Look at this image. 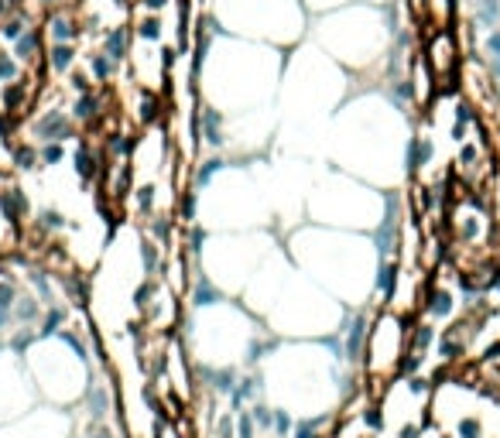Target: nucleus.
Masks as SVG:
<instances>
[{
  "mask_svg": "<svg viewBox=\"0 0 500 438\" xmlns=\"http://www.w3.org/2000/svg\"><path fill=\"white\" fill-rule=\"evenodd\" d=\"M285 48L264 41L237 39L220 31L212 14L203 18L193 48V82L203 103L220 107L227 116L271 110L285 76Z\"/></svg>",
  "mask_w": 500,
  "mask_h": 438,
  "instance_id": "1",
  "label": "nucleus"
},
{
  "mask_svg": "<svg viewBox=\"0 0 500 438\" xmlns=\"http://www.w3.org/2000/svg\"><path fill=\"white\" fill-rule=\"evenodd\" d=\"M401 4V0H398ZM398 4H370L353 0L326 14H315L308 24V39L315 41L329 58H336L347 73H370L387 65L394 39L404 28L398 24Z\"/></svg>",
  "mask_w": 500,
  "mask_h": 438,
  "instance_id": "2",
  "label": "nucleus"
},
{
  "mask_svg": "<svg viewBox=\"0 0 500 438\" xmlns=\"http://www.w3.org/2000/svg\"><path fill=\"white\" fill-rule=\"evenodd\" d=\"M210 14L220 31L264 41L285 52L308 39L312 24V14L302 0H210Z\"/></svg>",
  "mask_w": 500,
  "mask_h": 438,
  "instance_id": "3",
  "label": "nucleus"
},
{
  "mask_svg": "<svg viewBox=\"0 0 500 438\" xmlns=\"http://www.w3.org/2000/svg\"><path fill=\"white\" fill-rule=\"evenodd\" d=\"M404 349H408V329L404 319L394 312H384L377 322H370V336H366V370L370 374H398Z\"/></svg>",
  "mask_w": 500,
  "mask_h": 438,
  "instance_id": "4",
  "label": "nucleus"
},
{
  "mask_svg": "<svg viewBox=\"0 0 500 438\" xmlns=\"http://www.w3.org/2000/svg\"><path fill=\"white\" fill-rule=\"evenodd\" d=\"M422 58H425V65L432 69L435 82L443 86L445 79L460 73V45H456V35H453L449 28H435L432 39L425 41Z\"/></svg>",
  "mask_w": 500,
  "mask_h": 438,
  "instance_id": "5",
  "label": "nucleus"
},
{
  "mask_svg": "<svg viewBox=\"0 0 500 438\" xmlns=\"http://www.w3.org/2000/svg\"><path fill=\"white\" fill-rule=\"evenodd\" d=\"M28 131H31V141H35V144H48V141L69 144V141H79L76 137L79 124L73 120L69 107H45V110H39V114L31 116Z\"/></svg>",
  "mask_w": 500,
  "mask_h": 438,
  "instance_id": "6",
  "label": "nucleus"
},
{
  "mask_svg": "<svg viewBox=\"0 0 500 438\" xmlns=\"http://www.w3.org/2000/svg\"><path fill=\"white\" fill-rule=\"evenodd\" d=\"M41 31H45V41L79 45L82 35H86V21L79 18L76 7H52V11L41 14Z\"/></svg>",
  "mask_w": 500,
  "mask_h": 438,
  "instance_id": "7",
  "label": "nucleus"
},
{
  "mask_svg": "<svg viewBox=\"0 0 500 438\" xmlns=\"http://www.w3.org/2000/svg\"><path fill=\"white\" fill-rule=\"evenodd\" d=\"M343 363L349 366H360L366 353V336H370V319L366 312H349L343 319Z\"/></svg>",
  "mask_w": 500,
  "mask_h": 438,
  "instance_id": "8",
  "label": "nucleus"
},
{
  "mask_svg": "<svg viewBox=\"0 0 500 438\" xmlns=\"http://www.w3.org/2000/svg\"><path fill=\"white\" fill-rule=\"evenodd\" d=\"M73 172L82 182V189H90L107 172V154H103V148H97L93 141H79L76 151H73Z\"/></svg>",
  "mask_w": 500,
  "mask_h": 438,
  "instance_id": "9",
  "label": "nucleus"
},
{
  "mask_svg": "<svg viewBox=\"0 0 500 438\" xmlns=\"http://www.w3.org/2000/svg\"><path fill=\"white\" fill-rule=\"evenodd\" d=\"M76 65H79V45H69V41H48V45H45L41 76L65 79Z\"/></svg>",
  "mask_w": 500,
  "mask_h": 438,
  "instance_id": "10",
  "label": "nucleus"
},
{
  "mask_svg": "<svg viewBox=\"0 0 500 438\" xmlns=\"http://www.w3.org/2000/svg\"><path fill=\"white\" fill-rule=\"evenodd\" d=\"M134 28L131 24H110V28H103V35H99V48L107 52V56L114 58L116 65H124L127 58L134 56Z\"/></svg>",
  "mask_w": 500,
  "mask_h": 438,
  "instance_id": "11",
  "label": "nucleus"
},
{
  "mask_svg": "<svg viewBox=\"0 0 500 438\" xmlns=\"http://www.w3.org/2000/svg\"><path fill=\"white\" fill-rule=\"evenodd\" d=\"M69 114H73V120H76L79 127L93 131L99 120H103V86L90 90V93H76V96H73V103H69Z\"/></svg>",
  "mask_w": 500,
  "mask_h": 438,
  "instance_id": "12",
  "label": "nucleus"
},
{
  "mask_svg": "<svg viewBox=\"0 0 500 438\" xmlns=\"http://www.w3.org/2000/svg\"><path fill=\"white\" fill-rule=\"evenodd\" d=\"M422 312H425V319H432V322L453 319V312H456V295H453L449 288H428L422 295Z\"/></svg>",
  "mask_w": 500,
  "mask_h": 438,
  "instance_id": "13",
  "label": "nucleus"
},
{
  "mask_svg": "<svg viewBox=\"0 0 500 438\" xmlns=\"http://www.w3.org/2000/svg\"><path fill=\"white\" fill-rule=\"evenodd\" d=\"M199 377L212 394H223V398H230L237 381H240L233 366H210V363H199Z\"/></svg>",
  "mask_w": 500,
  "mask_h": 438,
  "instance_id": "14",
  "label": "nucleus"
},
{
  "mask_svg": "<svg viewBox=\"0 0 500 438\" xmlns=\"http://www.w3.org/2000/svg\"><path fill=\"white\" fill-rule=\"evenodd\" d=\"M0 206H4L7 216H11L14 223H21V227H24V219L31 216V202H28V195L21 192L18 182H4V185H0Z\"/></svg>",
  "mask_w": 500,
  "mask_h": 438,
  "instance_id": "15",
  "label": "nucleus"
},
{
  "mask_svg": "<svg viewBox=\"0 0 500 438\" xmlns=\"http://www.w3.org/2000/svg\"><path fill=\"white\" fill-rule=\"evenodd\" d=\"M398 281H401V264H398L394 257H387V261H377L374 288L381 291V298H384L387 305H391V302H394V295H398Z\"/></svg>",
  "mask_w": 500,
  "mask_h": 438,
  "instance_id": "16",
  "label": "nucleus"
},
{
  "mask_svg": "<svg viewBox=\"0 0 500 438\" xmlns=\"http://www.w3.org/2000/svg\"><path fill=\"white\" fill-rule=\"evenodd\" d=\"M189 302H193V308H210V305H220L223 302V291H220V285L212 281L210 274H195L193 281V291H189Z\"/></svg>",
  "mask_w": 500,
  "mask_h": 438,
  "instance_id": "17",
  "label": "nucleus"
},
{
  "mask_svg": "<svg viewBox=\"0 0 500 438\" xmlns=\"http://www.w3.org/2000/svg\"><path fill=\"white\" fill-rule=\"evenodd\" d=\"M116 69H120V65H116L114 58L107 56L103 48H97V52H90V56H86V73L93 76V82H97V86H107V82H114Z\"/></svg>",
  "mask_w": 500,
  "mask_h": 438,
  "instance_id": "18",
  "label": "nucleus"
},
{
  "mask_svg": "<svg viewBox=\"0 0 500 438\" xmlns=\"http://www.w3.org/2000/svg\"><path fill=\"white\" fill-rule=\"evenodd\" d=\"M24 278H28V285L39 291V298L45 305H52L56 302V281H52V271L41 264H24Z\"/></svg>",
  "mask_w": 500,
  "mask_h": 438,
  "instance_id": "19",
  "label": "nucleus"
},
{
  "mask_svg": "<svg viewBox=\"0 0 500 438\" xmlns=\"http://www.w3.org/2000/svg\"><path fill=\"white\" fill-rule=\"evenodd\" d=\"M21 295V285L18 278H0V332L4 329H11L14 322V302H18Z\"/></svg>",
  "mask_w": 500,
  "mask_h": 438,
  "instance_id": "20",
  "label": "nucleus"
},
{
  "mask_svg": "<svg viewBox=\"0 0 500 438\" xmlns=\"http://www.w3.org/2000/svg\"><path fill=\"white\" fill-rule=\"evenodd\" d=\"M261 391H264V377H261V374H244V377L237 381V387H233V394H230L233 411H240L244 404H250V400L257 398Z\"/></svg>",
  "mask_w": 500,
  "mask_h": 438,
  "instance_id": "21",
  "label": "nucleus"
},
{
  "mask_svg": "<svg viewBox=\"0 0 500 438\" xmlns=\"http://www.w3.org/2000/svg\"><path fill=\"white\" fill-rule=\"evenodd\" d=\"M432 343H439V329L432 319H425V322H415L408 329V349H415V353H428Z\"/></svg>",
  "mask_w": 500,
  "mask_h": 438,
  "instance_id": "22",
  "label": "nucleus"
},
{
  "mask_svg": "<svg viewBox=\"0 0 500 438\" xmlns=\"http://www.w3.org/2000/svg\"><path fill=\"white\" fill-rule=\"evenodd\" d=\"M86 408H90L93 421L103 425L107 415H110V387H107V383H90V387H86Z\"/></svg>",
  "mask_w": 500,
  "mask_h": 438,
  "instance_id": "23",
  "label": "nucleus"
},
{
  "mask_svg": "<svg viewBox=\"0 0 500 438\" xmlns=\"http://www.w3.org/2000/svg\"><path fill=\"white\" fill-rule=\"evenodd\" d=\"M11 165L14 172H39L41 168V158H39V144H11Z\"/></svg>",
  "mask_w": 500,
  "mask_h": 438,
  "instance_id": "24",
  "label": "nucleus"
},
{
  "mask_svg": "<svg viewBox=\"0 0 500 438\" xmlns=\"http://www.w3.org/2000/svg\"><path fill=\"white\" fill-rule=\"evenodd\" d=\"M41 298H35V295H28V291H21L18 302H14V322L18 325H35L41 322Z\"/></svg>",
  "mask_w": 500,
  "mask_h": 438,
  "instance_id": "25",
  "label": "nucleus"
},
{
  "mask_svg": "<svg viewBox=\"0 0 500 438\" xmlns=\"http://www.w3.org/2000/svg\"><path fill=\"white\" fill-rule=\"evenodd\" d=\"M329 421H332V415H326V411L323 415H312V418H298L289 438H326Z\"/></svg>",
  "mask_w": 500,
  "mask_h": 438,
  "instance_id": "26",
  "label": "nucleus"
},
{
  "mask_svg": "<svg viewBox=\"0 0 500 438\" xmlns=\"http://www.w3.org/2000/svg\"><path fill=\"white\" fill-rule=\"evenodd\" d=\"M24 73H28V69L21 65V58L14 56L4 41H0V90H4V86H11V82H18Z\"/></svg>",
  "mask_w": 500,
  "mask_h": 438,
  "instance_id": "27",
  "label": "nucleus"
},
{
  "mask_svg": "<svg viewBox=\"0 0 500 438\" xmlns=\"http://www.w3.org/2000/svg\"><path fill=\"white\" fill-rule=\"evenodd\" d=\"M65 315H69V308L58 305V302H52V305H45V312H41V329L39 336L41 339H48V336H58L62 332V325H65Z\"/></svg>",
  "mask_w": 500,
  "mask_h": 438,
  "instance_id": "28",
  "label": "nucleus"
},
{
  "mask_svg": "<svg viewBox=\"0 0 500 438\" xmlns=\"http://www.w3.org/2000/svg\"><path fill=\"white\" fill-rule=\"evenodd\" d=\"M148 236H151L154 244H161V247H168L175 240V216H161V212H154L151 219H148Z\"/></svg>",
  "mask_w": 500,
  "mask_h": 438,
  "instance_id": "29",
  "label": "nucleus"
},
{
  "mask_svg": "<svg viewBox=\"0 0 500 438\" xmlns=\"http://www.w3.org/2000/svg\"><path fill=\"white\" fill-rule=\"evenodd\" d=\"M137 257H141V271H144L148 278H154L158 267H161V244H154L151 236L141 240V244H137Z\"/></svg>",
  "mask_w": 500,
  "mask_h": 438,
  "instance_id": "30",
  "label": "nucleus"
},
{
  "mask_svg": "<svg viewBox=\"0 0 500 438\" xmlns=\"http://www.w3.org/2000/svg\"><path fill=\"white\" fill-rule=\"evenodd\" d=\"M39 229L41 233H62V229H69V219L56 206H45V210H39Z\"/></svg>",
  "mask_w": 500,
  "mask_h": 438,
  "instance_id": "31",
  "label": "nucleus"
},
{
  "mask_svg": "<svg viewBox=\"0 0 500 438\" xmlns=\"http://www.w3.org/2000/svg\"><path fill=\"white\" fill-rule=\"evenodd\" d=\"M161 288H158V281L154 278H148V281H141V285L134 288V295H131V305H134V312H144L148 315V308H151V298L158 295Z\"/></svg>",
  "mask_w": 500,
  "mask_h": 438,
  "instance_id": "32",
  "label": "nucleus"
},
{
  "mask_svg": "<svg viewBox=\"0 0 500 438\" xmlns=\"http://www.w3.org/2000/svg\"><path fill=\"white\" fill-rule=\"evenodd\" d=\"M131 192H134V210L141 216H154V210H158V185H141V189Z\"/></svg>",
  "mask_w": 500,
  "mask_h": 438,
  "instance_id": "33",
  "label": "nucleus"
},
{
  "mask_svg": "<svg viewBox=\"0 0 500 438\" xmlns=\"http://www.w3.org/2000/svg\"><path fill=\"white\" fill-rule=\"evenodd\" d=\"M39 158H41V168H58V165L65 161V144H62V141L39 144Z\"/></svg>",
  "mask_w": 500,
  "mask_h": 438,
  "instance_id": "34",
  "label": "nucleus"
},
{
  "mask_svg": "<svg viewBox=\"0 0 500 438\" xmlns=\"http://www.w3.org/2000/svg\"><path fill=\"white\" fill-rule=\"evenodd\" d=\"M274 349H278V339H254V343L247 346V353H244V363H247V366H257V363L264 360V356H271V353H274Z\"/></svg>",
  "mask_w": 500,
  "mask_h": 438,
  "instance_id": "35",
  "label": "nucleus"
},
{
  "mask_svg": "<svg viewBox=\"0 0 500 438\" xmlns=\"http://www.w3.org/2000/svg\"><path fill=\"white\" fill-rule=\"evenodd\" d=\"M456 438H483V421L477 415H462L456 421Z\"/></svg>",
  "mask_w": 500,
  "mask_h": 438,
  "instance_id": "36",
  "label": "nucleus"
},
{
  "mask_svg": "<svg viewBox=\"0 0 500 438\" xmlns=\"http://www.w3.org/2000/svg\"><path fill=\"white\" fill-rule=\"evenodd\" d=\"M58 339H62V343L69 346L73 353H76L79 363L90 360V346H86V339H82V336H76V332H69V329H62V332H58Z\"/></svg>",
  "mask_w": 500,
  "mask_h": 438,
  "instance_id": "37",
  "label": "nucleus"
},
{
  "mask_svg": "<svg viewBox=\"0 0 500 438\" xmlns=\"http://www.w3.org/2000/svg\"><path fill=\"white\" fill-rule=\"evenodd\" d=\"M364 425L370 428V432H384V425H387V415H384V408L381 404H366L364 408Z\"/></svg>",
  "mask_w": 500,
  "mask_h": 438,
  "instance_id": "38",
  "label": "nucleus"
},
{
  "mask_svg": "<svg viewBox=\"0 0 500 438\" xmlns=\"http://www.w3.org/2000/svg\"><path fill=\"white\" fill-rule=\"evenodd\" d=\"M28 329H31V325H21L18 332H14V336H11V349H14V353H21V356H24V353H28V349H31V343H35V339H41L39 332H28Z\"/></svg>",
  "mask_w": 500,
  "mask_h": 438,
  "instance_id": "39",
  "label": "nucleus"
},
{
  "mask_svg": "<svg viewBox=\"0 0 500 438\" xmlns=\"http://www.w3.org/2000/svg\"><path fill=\"white\" fill-rule=\"evenodd\" d=\"M212 438H237V411H227V415L216 418V425H212Z\"/></svg>",
  "mask_w": 500,
  "mask_h": 438,
  "instance_id": "40",
  "label": "nucleus"
},
{
  "mask_svg": "<svg viewBox=\"0 0 500 438\" xmlns=\"http://www.w3.org/2000/svg\"><path fill=\"white\" fill-rule=\"evenodd\" d=\"M271 428H274V435L278 438H289L291 428H295V418H291L285 408H274V425H271Z\"/></svg>",
  "mask_w": 500,
  "mask_h": 438,
  "instance_id": "41",
  "label": "nucleus"
},
{
  "mask_svg": "<svg viewBox=\"0 0 500 438\" xmlns=\"http://www.w3.org/2000/svg\"><path fill=\"white\" fill-rule=\"evenodd\" d=\"M306 4V11L315 18V14H326V11H336V7H347L353 0H302Z\"/></svg>",
  "mask_w": 500,
  "mask_h": 438,
  "instance_id": "42",
  "label": "nucleus"
},
{
  "mask_svg": "<svg viewBox=\"0 0 500 438\" xmlns=\"http://www.w3.org/2000/svg\"><path fill=\"white\" fill-rule=\"evenodd\" d=\"M257 435V425H254V415L250 411H237V438H254Z\"/></svg>",
  "mask_w": 500,
  "mask_h": 438,
  "instance_id": "43",
  "label": "nucleus"
},
{
  "mask_svg": "<svg viewBox=\"0 0 500 438\" xmlns=\"http://www.w3.org/2000/svg\"><path fill=\"white\" fill-rule=\"evenodd\" d=\"M250 415H254V425H257V428L271 432V425H274V411H271L268 404H254V408H250Z\"/></svg>",
  "mask_w": 500,
  "mask_h": 438,
  "instance_id": "44",
  "label": "nucleus"
},
{
  "mask_svg": "<svg viewBox=\"0 0 500 438\" xmlns=\"http://www.w3.org/2000/svg\"><path fill=\"white\" fill-rule=\"evenodd\" d=\"M172 7V0H141V11L144 14H165Z\"/></svg>",
  "mask_w": 500,
  "mask_h": 438,
  "instance_id": "45",
  "label": "nucleus"
},
{
  "mask_svg": "<svg viewBox=\"0 0 500 438\" xmlns=\"http://www.w3.org/2000/svg\"><path fill=\"white\" fill-rule=\"evenodd\" d=\"M41 11H52V7H76V0H39Z\"/></svg>",
  "mask_w": 500,
  "mask_h": 438,
  "instance_id": "46",
  "label": "nucleus"
},
{
  "mask_svg": "<svg viewBox=\"0 0 500 438\" xmlns=\"http://www.w3.org/2000/svg\"><path fill=\"white\" fill-rule=\"evenodd\" d=\"M93 438H114V435H110V428H103V425H97V432H93Z\"/></svg>",
  "mask_w": 500,
  "mask_h": 438,
  "instance_id": "47",
  "label": "nucleus"
},
{
  "mask_svg": "<svg viewBox=\"0 0 500 438\" xmlns=\"http://www.w3.org/2000/svg\"><path fill=\"white\" fill-rule=\"evenodd\" d=\"M370 4H384V7H391V4H398V0H370Z\"/></svg>",
  "mask_w": 500,
  "mask_h": 438,
  "instance_id": "48",
  "label": "nucleus"
},
{
  "mask_svg": "<svg viewBox=\"0 0 500 438\" xmlns=\"http://www.w3.org/2000/svg\"><path fill=\"white\" fill-rule=\"evenodd\" d=\"M4 349H7V343H4V339H0V353H4Z\"/></svg>",
  "mask_w": 500,
  "mask_h": 438,
  "instance_id": "49",
  "label": "nucleus"
}]
</instances>
